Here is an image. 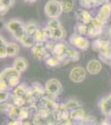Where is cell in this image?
I'll return each instance as SVG.
<instances>
[{
  "label": "cell",
  "mask_w": 111,
  "mask_h": 125,
  "mask_svg": "<svg viewBox=\"0 0 111 125\" xmlns=\"http://www.w3.org/2000/svg\"><path fill=\"white\" fill-rule=\"evenodd\" d=\"M20 73L13 67L7 68L1 73V90L7 89L9 87L17 85L20 78Z\"/></svg>",
  "instance_id": "cell-1"
},
{
  "label": "cell",
  "mask_w": 111,
  "mask_h": 125,
  "mask_svg": "<svg viewBox=\"0 0 111 125\" xmlns=\"http://www.w3.org/2000/svg\"><path fill=\"white\" fill-rule=\"evenodd\" d=\"M5 29L11 33L13 39L17 42H19L26 33L25 23H23L18 19H11L7 21L5 23Z\"/></svg>",
  "instance_id": "cell-2"
},
{
  "label": "cell",
  "mask_w": 111,
  "mask_h": 125,
  "mask_svg": "<svg viewBox=\"0 0 111 125\" xmlns=\"http://www.w3.org/2000/svg\"><path fill=\"white\" fill-rule=\"evenodd\" d=\"M62 13L60 0H49L44 6V13L48 19H59Z\"/></svg>",
  "instance_id": "cell-3"
},
{
  "label": "cell",
  "mask_w": 111,
  "mask_h": 125,
  "mask_svg": "<svg viewBox=\"0 0 111 125\" xmlns=\"http://www.w3.org/2000/svg\"><path fill=\"white\" fill-rule=\"evenodd\" d=\"M69 44L76 49H80L81 51H85L90 47V41L85 36H82L77 33H73L69 37Z\"/></svg>",
  "instance_id": "cell-4"
},
{
  "label": "cell",
  "mask_w": 111,
  "mask_h": 125,
  "mask_svg": "<svg viewBox=\"0 0 111 125\" xmlns=\"http://www.w3.org/2000/svg\"><path fill=\"white\" fill-rule=\"evenodd\" d=\"M68 46H69V44L64 41V40H61V41H55L51 51V53L52 55L57 57L61 61V62L64 60H68L69 61V59L67 58V54H66L67 53Z\"/></svg>",
  "instance_id": "cell-5"
},
{
  "label": "cell",
  "mask_w": 111,
  "mask_h": 125,
  "mask_svg": "<svg viewBox=\"0 0 111 125\" xmlns=\"http://www.w3.org/2000/svg\"><path fill=\"white\" fill-rule=\"evenodd\" d=\"M31 50L34 58L38 61L46 60L51 54L49 50L46 48V44L43 43H36L33 47L31 48Z\"/></svg>",
  "instance_id": "cell-6"
},
{
  "label": "cell",
  "mask_w": 111,
  "mask_h": 125,
  "mask_svg": "<svg viewBox=\"0 0 111 125\" xmlns=\"http://www.w3.org/2000/svg\"><path fill=\"white\" fill-rule=\"evenodd\" d=\"M110 16H111V3H108L100 6L97 13L94 16V18L100 23H102L104 26H105L107 23H108L109 19H110Z\"/></svg>",
  "instance_id": "cell-7"
},
{
  "label": "cell",
  "mask_w": 111,
  "mask_h": 125,
  "mask_svg": "<svg viewBox=\"0 0 111 125\" xmlns=\"http://www.w3.org/2000/svg\"><path fill=\"white\" fill-rule=\"evenodd\" d=\"M104 27L102 23H100L94 17L92 22L89 24V33L88 37L92 38V39H96V38L100 37L103 33Z\"/></svg>",
  "instance_id": "cell-8"
},
{
  "label": "cell",
  "mask_w": 111,
  "mask_h": 125,
  "mask_svg": "<svg viewBox=\"0 0 111 125\" xmlns=\"http://www.w3.org/2000/svg\"><path fill=\"white\" fill-rule=\"evenodd\" d=\"M75 18L79 23H82L85 24H90L94 19V17L87 9H82V8L76 10V13H75Z\"/></svg>",
  "instance_id": "cell-9"
},
{
  "label": "cell",
  "mask_w": 111,
  "mask_h": 125,
  "mask_svg": "<svg viewBox=\"0 0 111 125\" xmlns=\"http://www.w3.org/2000/svg\"><path fill=\"white\" fill-rule=\"evenodd\" d=\"M46 90L51 95H58L62 90V86L60 83L56 78H51L48 80L46 84Z\"/></svg>",
  "instance_id": "cell-10"
},
{
  "label": "cell",
  "mask_w": 111,
  "mask_h": 125,
  "mask_svg": "<svg viewBox=\"0 0 111 125\" xmlns=\"http://www.w3.org/2000/svg\"><path fill=\"white\" fill-rule=\"evenodd\" d=\"M86 76V72L82 67L77 66L71 69L70 73V78L72 82L75 83H80L84 81Z\"/></svg>",
  "instance_id": "cell-11"
},
{
  "label": "cell",
  "mask_w": 111,
  "mask_h": 125,
  "mask_svg": "<svg viewBox=\"0 0 111 125\" xmlns=\"http://www.w3.org/2000/svg\"><path fill=\"white\" fill-rule=\"evenodd\" d=\"M50 31H51V40L53 41H61L64 40L66 36V29L62 25L56 27L55 29H50Z\"/></svg>",
  "instance_id": "cell-12"
},
{
  "label": "cell",
  "mask_w": 111,
  "mask_h": 125,
  "mask_svg": "<svg viewBox=\"0 0 111 125\" xmlns=\"http://www.w3.org/2000/svg\"><path fill=\"white\" fill-rule=\"evenodd\" d=\"M102 70V64L99 60L92 59L87 63V71L90 74H98Z\"/></svg>",
  "instance_id": "cell-13"
},
{
  "label": "cell",
  "mask_w": 111,
  "mask_h": 125,
  "mask_svg": "<svg viewBox=\"0 0 111 125\" xmlns=\"http://www.w3.org/2000/svg\"><path fill=\"white\" fill-rule=\"evenodd\" d=\"M13 66L19 73H23L26 71L28 67V62L25 58L23 57H17L14 59Z\"/></svg>",
  "instance_id": "cell-14"
},
{
  "label": "cell",
  "mask_w": 111,
  "mask_h": 125,
  "mask_svg": "<svg viewBox=\"0 0 111 125\" xmlns=\"http://www.w3.org/2000/svg\"><path fill=\"white\" fill-rule=\"evenodd\" d=\"M34 39H35L36 43H46V42H48L49 40H51L48 37L47 33H46L44 27H40L37 29V31L36 32L35 34L33 35Z\"/></svg>",
  "instance_id": "cell-15"
},
{
  "label": "cell",
  "mask_w": 111,
  "mask_h": 125,
  "mask_svg": "<svg viewBox=\"0 0 111 125\" xmlns=\"http://www.w3.org/2000/svg\"><path fill=\"white\" fill-rule=\"evenodd\" d=\"M7 50L9 57H17L20 52V46L16 42H9L7 44Z\"/></svg>",
  "instance_id": "cell-16"
},
{
  "label": "cell",
  "mask_w": 111,
  "mask_h": 125,
  "mask_svg": "<svg viewBox=\"0 0 111 125\" xmlns=\"http://www.w3.org/2000/svg\"><path fill=\"white\" fill-rule=\"evenodd\" d=\"M79 4L85 9H92L101 6L99 0H79Z\"/></svg>",
  "instance_id": "cell-17"
},
{
  "label": "cell",
  "mask_w": 111,
  "mask_h": 125,
  "mask_svg": "<svg viewBox=\"0 0 111 125\" xmlns=\"http://www.w3.org/2000/svg\"><path fill=\"white\" fill-rule=\"evenodd\" d=\"M18 43H20V44H21L22 46H23V47H25V48H32L34 46V44L36 43V41L33 36L25 33Z\"/></svg>",
  "instance_id": "cell-18"
},
{
  "label": "cell",
  "mask_w": 111,
  "mask_h": 125,
  "mask_svg": "<svg viewBox=\"0 0 111 125\" xmlns=\"http://www.w3.org/2000/svg\"><path fill=\"white\" fill-rule=\"evenodd\" d=\"M74 31H75V33H77V34H80V35L88 37L89 24H85L82 23L76 22V25H75V27H74Z\"/></svg>",
  "instance_id": "cell-19"
},
{
  "label": "cell",
  "mask_w": 111,
  "mask_h": 125,
  "mask_svg": "<svg viewBox=\"0 0 111 125\" xmlns=\"http://www.w3.org/2000/svg\"><path fill=\"white\" fill-rule=\"evenodd\" d=\"M40 28V26L38 25V23L36 21H28L27 23H25V32L27 34L33 36L35 34L36 32L37 31V29Z\"/></svg>",
  "instance_id": "cell-20"
},
{
  "label": "cell",
  "mask_w": 111,
  "mask_h": 125,
  "mask_svg": "<svg viewBox=\"0 0 111 125\" xmlns=\"http://www.w3.org/2000/svg\"><path fill=\"white\" fill-rule=\"evenodd\" d=\"M67 58L68 59L70 60V61H74V62H76L80 59V53L77 51L76 48L72 47L71 45L68 46V49H67Z\"/></svg>",
  "instance_id": "cell-21"
},
{
  "label": "cell",
  "mask_w": 111,
  "mask_h": 125,
  "mask_svg": "<svg viewBox=\"0 0 111 125\" xmlns=\"http://www.w3.org/2000/svg\"><path fill=\"white\" fill-rule=\"evenodd\" d=\"M61 4L63 13H68L72 12L75 9V1L74 0H60Z\"/></svg>",
  "instance_id": "cell-22"
},
{
  "label": "cell",
  "mask_w": 111,
  "mask_h": 125,
  "mask_svg": "<svg viewBox=\"0 0 111 125\" xmlns=\"http://www.w3.org/2000/svg\"><path fill=\"white\" fill-rule=\"evenodd\" d=\"M45 61H46V63L47 64L49 67H51V68L56 67V66H58L60 63H61V61H60L59 58L57 57H56V56L52 55V54H51Z\"/></svg>",
  "instance_id": "cell-23"
},
{
  "label": "cell",
  "mask_w": 111,
  "mask_h": 125,
  "mask_svg": "<svg viewBox=\"0 0 111 125\" xmlns=\"http://www.w3.org/2000/svg\"><path fill=\"white\" fill-rule=\"evenodd\" d=\"M14 3H15V0H0V6L5 7L9 9L13 7Z\"/></svg>",
  "instance_id": "cell-24"
},
{
  "label": "cell",
  "mask_w": 111,
  "mask_h": 125,
  "mask_svg": "<svg viewBox=\"0 0 111 125\" xmlns=\"http://www.w3.org/2000/svg\"><path fill=\"white\" fill-rule=\"evenodd\" d=\"M26 87L25 85H20L18 87H17L16 88V89H15V94H16V95H17V96H22L23 94H25V92H26Z\"/></svg>",
  "instance_id": "cell-25"
},
{
  "label": "cell",
  "mask_w": 111,
  "mask_h": 125,
  "mask_svg": "<svg viewBox=\"0 0 111 125\" xmlns=\"http://www.w3.org/2000/svg\"><path fill=\"white\" fill-rule=\"evenodd\" d=\"M99 1H100V4L103 5V4H104V3H110V2H111V0H99Z\"/></svg>",
  "instance_id": "cell-26"
},
{
  "label": "cell",
  "mask_w": 111,
  "mask_h": 125,
  "mask_svg": "<svg viewBox=\"0 0 111 125\" xmlns=\"http://www.w3.org/2000/svg\"><path fill=\"white\" fill-rule=\"evenodd\" d=\"M6 98H7V94H6L5 93H1V100L2 101L5 100Z\"/></svg>",
  "instance_id": "cell-27"
},
{
  "label": "cell",
  "mask_w": 111,
  "mask_h": 125,
  "mask_svg": "<svg viewBox=\"0 0 111 125\" xmlns=\"http://www.w3.org/2000/svg\"><path fill=\"white\" fill-rule=\"evenodd\" d=\"M25 3H33L35 2H37V0H23Z\"/></svg>",
  "instance_id": "cell-28"
},
{
  "label": "cell",
  "mask_w": 111,
  "mask_h": 125,
  "mask_svg": "<svg viewBox=\"0 0 111 125\" xmlns=\"http://www.w3.org/2000/svg\"><path fill=\"white\" fill-rule=\"evenodd\" d=\"M108 33L110 34V36H111V25H110L108 27Z\"/></svg>",
  "instance_id": "cell-29"
},
{
  "label": "cell",
  "mask_w": 111,
  "mask_h": 125,
  "mask_svg": "<svg viewBox=\"0 0 111 125\" xmlns=\"http://www.w3.org/2000/svg\"><path fill=\"white\" fill-rule=\"evenodd\" d=\"M109 102L111 103V95L110 96V98H109Z\"/></svg>",
  "instance_id": "cell-30"
},
{
  "label": "cell",
  "mask_w": 111,
  "mask_h": 125,
  "mask_svg": "<svg viewBox=\"0 0 111 125\" xmlns=\"http://www.w3.org/2000/svg\"><path fill=\"white\" fill-rule=\"evenodd\" d=\"M110 42H111V36H110Z\"/></svg>",
  "instance_id": "cell-31"
},
{
  "label": "cell",
  "mask_w": 111,
  "mask_h": 125,
  "mask_svg": "<svg viewBox=\"0 0 111 125\" xmlns=\"http://www.w3.org/2000/svg\"><path fill=\"white\" fill-rule=\"evenodd\" d=\"M110 3H111V2H110Z\"/></svg>",
  "instance_id": "cell-32"
}]
</instances>
